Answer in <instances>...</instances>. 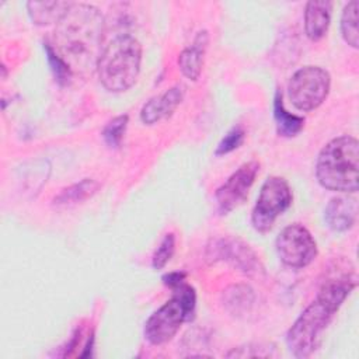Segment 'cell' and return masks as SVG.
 I'll return each instance as SVG.
<instances>
[{
	"mask_svg": "<svg viewBox=\"0 0 359 359\" xmlns=\"http://www.w3.org/2000/svg\"><path fill=\"white\" fill-rule=\"evenodd\" d=\"M337 311L338 307L317 294L316 300L302 311V314L289 328L286 334L289 351L296 358L310 356L316 349L320 332L327 327Z\"/></svg>",
	"mask_w": 359,
	"mask_h": 359,
	"instance_id": "4",
	"label": "cell"
},
{
	"mask_svg": "<svg viewBox=\"0 0 359 359\" xmlns=\"http://www.w3.org/2000/svg\"><path fill=\"white\" fill-rule=\"evenodd\" d=\"M45 52H46V56H48V62L50 65V69L57 80L59 84H66L70 77L73 76L72 70L69 69V66L60 59V56L56 53V50L53 49L52 45L49 43H45Z\"/></svg>",
	"mask_w": 359,
	"mask_h": 359,
	"instance_id": "22",
	"label": "cell"
},
{
	"mask_svg": "<svg viewBox=\"0 0 359 359\" xmlns=\"http://www.w3.org/2000/svg\"><path fill=\"white\" fill-rule=\"evenodd\" d=\"M191 316L178 297H172L157 309L144 324V338L151 345H163L172 339L181 324L189 320Z\"/></svg>",
	"mask_w": 359,
	"mask_h": 359,
	"instance_id": "8",
	"label": "cell"
},
{
	"mask_svg": "<svg viewBox=\"0 0 359 359\" xmlns=\"http://www.w3.org/2000/svg\"><path fill=\"white\" fill-rule=\"evenodd\" d=\"M100 189V182L91 178H84L65 189H62L53 199V206L56 208H72L84 201L90 199Z\"/></svg>",
	"mask_w": 359,
	"mask_h": 359,
	"instance_id": "16",
	"label": "cell"
},
{
	"mask_svg": "<svg viewBox=\"0 0 359 359\" xmlns=\"http://www.w3.org/2000/svg\"><path fill=\"white\" fill-rule=\"evenodd\" d=\"M73 3L70 1H28L27 10L31 21L36 25L57 24L69 11Z\"/></svg>",
	"mask_w": 359,
	"mask_h": 359,
	"instance_id": "15",
	"label": "cell"
},
{
	"mask_svg": "<svg viewBox=\"0 0 359 359\" xmlns=\"http://www.w3.org/2000/svg\"><path fill=\"white\" fill-rule=\"evenodd\" d=\"M243 140H244V130L241 128H238V126L233 128L231 130H229L224 135V137L217 144L216 154H227V153L236 150L237 147L241 146Z\"/></svg>",
	"mask_w": 359,
	"mask_h": 359,
	"instance_id": "23",
	"label": "cell"
},
{
	"mask_svg": "<svg viewBox=\"0 0 359 359\" xmlns=\"http://www.w3.org/2000/svg\"><path fill=\"white\" fill-rule=\"evenodd\" d=\"M332 3L328 0H311L304 8V32L309 39H321L331 22Z\"/></svg>",
	"mask_w": 359,
	"mask_h": 359,
	"instance_id": "13",
	"label": "cell"
},
{
	"mask_svg": "<svg viewBox=\"0 0 359 359\" xmlns=\"http://www.w3.org/2000/svg\"><path fill=\"white\" fill-rule=\"evenodd\" d=\"M175 251V236L172 233H167L161 243L158 244L157 250L153 254L151 265L154 269H161L167 265Z\"/></svg>",
	"mask_w": 359,
	"mask_h": 359,
	"instance_id": "21",
	"label": "cell"
},
{
	"mask_svg": "<svg viewBox=\"0 0 359 359\" xmlns=\"http://www.w3.org/2000/svg\"><path fill=\"white\" fill-rule=\"evenodd\" d=\"M259 171L258 161H248L238 167L226 181L222 184L216 194L215 201L220 215H227L238 208L248 196V192Z\"/></svg>",
	"mask_w": 359,
	"mask_h": 359,
	"instance_id": "9",
	"label": "cell"
},
{
	"mask_svg": "<svg viewBox=\"0 0 359 359\" xmlns=\"http://www.w3.org/2000/svg\"><path fill=\"white\" fill-rule=\"evenodd\" d=\"M128 115H119L105 125L102 130V137L109 147H118L121 144L128 126Z\"/></svg>",
	"mask_w": 359,
	"mask_h": 359,
	"instance_id": "20",
	"label": "cell"
},
{
	"mask_svg": "<svg viewBox=\"0 0 359 359\" xmlns=\"http://www.w3.org/2000/svg\"><path fill=\"white\" fill-rule=\"evenodd\" d=\"M331 88L330 73L320 66H304L296 70L287 84L289 100L299 111L309 112L318 108Z\"/></svg>",
	"mask_w": 359,
	"mask_h": 359,
	"instance_id": "5",
	"label": "cell"
},
{
	"mask_svg": "<svg viewBox=\"0 0 359 359\" xmlns=\"http://www.w3.org/2000/svg\"><path fill=\"white\" fill-rule=\"evenodd\" d=\"M358 217V202L349 196L332 198L325 210L324 219L328 227L335 231H346L353 227Z\"/></svg>",
	"mask_w": 359,
	"mask_h": 359,
	"instance_id": "12",
	"label": "cell"
},
{
	"mask_svg": "<svg viewBox=\"0 0 359 359\" xmlns=\"http://www.w3.org/2000/svg\"><path fill=\"white\" fill-rule=\"evenodd\" d=\"M208 32L201 31L195 36L194 42L191 46L185 48L180 56H178V66L181 73L192 81H196L202 73L203 67V59H205V52L208 46Z\"/></svg>",
	"mask_w": 359,
	"mask_h": 359,
	"instance_id": "14",
	"label": "cell"
},
{
	"mask_svg": "<svg viewBox=\"0 0 359 359\" xmlns=\"http://www.w3.org/2000/svg\"><path fill=\"white\" fill-rule=\"evenodd\" d=\"M358 11H359V1L352 0L349 1L341 15V34L344 41L352 46H359V29H358Z\"/></svg>",
	"mask_w": 359,
	"mask_h": 359,
	"instance_id": "18",
	"label": "cell"
},
{
	"mask_svg": "<svg viewBox=\"0 0 359 359\" xmlns=\"http://www.w3.org/2000/svg\"><path fill=\"white\" fill-rule=\"evenodd\" d=\"M224 304L226 307L236 314H241L254 302L252 289L247 285H233L224 292Z\"/></svg>",
	"mask_w": 359,
	"mask_h": 359,
	"instance_id": "19",
	"label": "cell"
},
{
	"mask_svg": "<svg viewBox=\"0 0 359 359\" xmlns=\"http://www.w3.org/2000/svg\"><path fill=\"white\" fill-rule=\"evenodd\" d=\"M275 245L280 261L290 268H304L317 257V243L300 223L283 227L276 237Z\"/></svg>",
	"mask_w": 359,
	"mask_h": 359,
	"instance_id": "7",
	"label": "cell"
},
{
	"mask_svg": "<svg viewBox=\"0 0 359 359\" xmlns=\"http://www.w3.org/2000/svg\"><path fill=\"white\" fill-rule=\"evenodd\" d=\"M184 280H185V273L184 272H170V273L163 276V282L168 287H174V286H177L178 283H181Z\"/></svg>",
	"mask_w": 359,
	"mask_h": 359,
	"instance_id": "24",
	"label": "cell"
},
{
	"mask_svg": "<svg viewBox=\"0 0 359 359\" xmlns=\"http://www.w3.org/2000/svg\"><path fill=\"white\" fill-rule=\"evenodd\" d=\"M142 63V45L129 35L115 36L104 49L97 63L100 83L109 93H123L137 80Z\"/></svg>",
	"mask_w": 359,
	"mask_h": 359,
	"instance_id": "3",
	"label": "cell"
},
{
	"mask_svg": "<svg viewBox=\"0 0 359 359\" xmlns=\"http://www.w3.org/2000/svg\"><path fill=\"white\" fill-rule=\"evenodd\" d=\"M273 116L276 121L279 135L286 137L296 136L304 125V119L302 116L290 114L285 109L282 102V94L279 91H276V95L273 100Z\"/></svg>",
	"mask_w": 359,
	"mask_h": 359,
	"instance_id": "17",
	"label": "cell"
},
{
	"mask_svg": "<svg viewBox=\"0 0 359 359\" xmlns=\"http://www.w3.org/2000/svg\"><path fill=\"white\" fill-rule=\"evenodd\" d=\"M209 251L213 259H223L247 275H258L264 269L252 248L237 237L219 238L209 247Z\"/></svg>",
	"mask_w": 359,
	"mask_h": 359,
	"instance_id": "10",
	"label": "cell"
},
{
	"mask_svg": "<svg viewBox=\"0 0 359 359\" xmlns=\"http://www.w3.org/2000/svg\"><path fill=\"white\" fill-rule=\"evenodd\" d=\"M184 98V88L174 86L163 94L150 98L140 109V119L146 125H154L174 114Z\"/></svg>",
	"mask_w": 359,
	"mask_h": 359,
	"instance_id": "11",
	"label": "cell"
},
{
	"mask_svg": "<svg viewBox=\"0 0 359 359\" xmlns=\"http://www.w3.org/2000/svg\"><path fill=\"white\" fill-rule=\"evenodd\" d=\"M292 198V189L283 177L266 178L251 213L252 227L259 233L269 231L275 220L290 206Z\"/></svg>",
	"mask_w": 359,
	"mask_h": 359,
	"instance_id": "6",
	"label": "cell"
},
{
	"mask_svg": "<svg viewBox=\"0 0 359 359\" xmlns=\"http://www.w3.org/2000/svg\"><path fill=\"white\" fill-rule=\"evenodd\" d=\"M321 187L335 192H356L359 185V142L349 135L330 140L316 161Z\"/></svg>",
	"mask_w": 359,
	"mask_h": 359,
	"instance_id": "2",
	"label": "cell"
},
{
	"mask_svg": "<svg viewBox=\"0 0 359 359\" xmlns=\"http://www.w3.org/2000/svg\"><path fill=\"white\" fill-rule=\"evenodd\" d=\"M105 20L101 11L86 3H73L56 24L53 49L72 73L88 74L97 70L102 53Z\"/></svg>",
	"mask_w": 359,
	"mask_h": 359,
	"instance_id": "1",
	"label": "cell"
}]
</instances>
